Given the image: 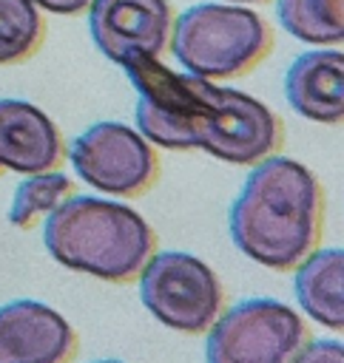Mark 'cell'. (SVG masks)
<instances>
[{
  "label": "cell",
  "instance_id": "obj_1",
  "mask_svg": "<svg viewBox=\"0 0 344 363\" xmlns=\"http://www.w3.org/2000/svg\"><path fill=\"white\" fill-rule=\"evenodd\" d=\"M122 68L136 91L139 133L151 145L205 150L230 164H256L281 147V119L256 96L176 74L148 54L128 57Z\"/></svg>",
  "mask_w": 344,
  "mask_h": 363
},
{
  "label": "cell",
  "instance_id": "obj_2",
  "mask_svg": "<svg viewBox=\"0 0 344 363\" xmlns=\"http://www.w3.org/2000/svg\"><path fill=\"white\" fill-rule=\"evenodd\" d=\"M321 227V184L287 156L259 159L230 207L233 244L267 269H296L318 247Z\"/></svg>",
  "mask_w": 344,
  "mask_h": 363
},
{
  "label": "cell",
  "instance_id": "obj_3",
  "mask_svg": "<svg viewBox=\"0 0 344 363\" xmlns=\"http://www.w3.org/2000/svg\"><path fill=\"white\" fill-rule=\"evenodd\" d=\"M43 244L57 264L111 284L136 281L156 250L154 230L136 210L97 196H68L51 210Z\"/></svg>",
  "mask_w": 344,
  "mask_h": 363
},
{
  "label": "cell",
  "instance_id": "obj_4",
  "mask_svg": "<svg viewBox=\"0 0 344 363\" xmlns=\"http://www.w3.org/2000/svg\"><path fill=\"white\" fill-rule=\"evenodd\" d=\"M168 40L182 68L202 79L244 77L273 48V31L256 11L225 3L185 9Z\"/></svg>",
  "mask_w": 344,
  "mask_h": 363
},
{
  "label": "cell",
  "instance_id": "obj_5",
  "mask_svg": "<svg viewBox=\"0 0 344 363\" xmlns=\"http://www.w3.org/2000/svg\"><path fill=\"white\" fill-rule=\"evenodd\" d=\"M307 326L281 301L247 298L216 315L208 329L205 363H290Z\"/></svg>",
  "mask_w": 344,
  "mask_h": 363
},
{
  "label": "cell",
  "instance_id": "obj_6",
  "mask_svg": "<svg viewBox=\"0 0 344 363\" xmlns=\"http://www.w3.org/2000/svg\"><path fill=\"white\" fill-rule=\"evenodd\" d=\"M136 278L145 309L168 329L185 335L210 329L225 301L213 269L190 252H154Z\"/></svg>",
  "mask_w": 344,
  "mask_h": 363
},
{
  "label": "cell",
  "instance_id": "obj_7",
  "mask_svg": "<svg viewBox=\"0 0 344 363\" xmlns=\"http://www.w3.org/2000/svg\"><path fill=\"white\" fill-rule=\"evenodd\" d=\"M71 164L77 176L100 193L142 196L159 179L154 145L122 122H97L71 142Z\"/></svg>",
  "mask_w": 344,
  "mask_h": 363
},
{
  "label": "cell",
  "instance_id": "obj_8",
  "mask_svg": "<svg viewBox=\"0 0 344 363\" xmlns=\"http://www.w3.org/2000/svg\"><path fill=\"white\" fill-rule=\"evenodd\" d=\"M88 31L102 57L122 65L134 54L159 57L171 37L168 0H91Z\"/></svg>",
  "mask_w": 344,
  "mask_h": 363
},
{
  "label": "cell",
  "instance_id": "obj_9",
  "mask_svg": "<svg viewBox=\"0 0 344 363\" xmlns=\"http://www.w3.org/2000/svg\"><path fill=\"white\" fill-rule=\"evenodd\" d=\"M77 357L74 326L40 301L0 306V363H71Z\"/></svg>",
  "mask_w": 344,
  "mask_h": 363
},
{
  "label": "cell",
  "instance_id": "obj_10",
  "mask_svg": "<svg viewBox=\"0 0 344 363\" xmlns=\"http://www.w3.org/2000/svg\"><path fill=\"white\" fill-rule=\"evenodd\" d=\"M65 159V145L37 105L23 99H0V167L11 173L57 170Z\"/></svg>",
  "mask_w": 344,
  "mask_h": 363
},
{
  "label": "cell",
  "instance_id": "obj_11",
  "mask_svg": "<svg viewBox=\"0 0 344 363\" xmlns=\"http://www.w3.org/2000/svg\"><path fill=\"white\" fill-rule=\"evenodd\" d=\"M287 105L304 119L338 125L344 116V60L341 51H304L284 74Z\"/></svg>",
  "mask_w": 344,
  "mask_h": 363
},
{
  "label": "cell",
  "instance_id": "obj_12",
  "mask_svg": "<svg viewBox=\"0 0 344 363\" xmlns=\"http://www.w3.org/2000/svg\"><path fill=\"white\" fill-rule=\"evenodd\" d=\"M344 255L341 250H313L296 269L293 292L301 309L327 329L344 326Z\"/></svg>",
  "mask_w": 344,
  "mask_h": 363
},
{
  "label": "cell",
  "instance_id": "obj_13",
  "mask_svg": "<svg viewBox=\"0 0 344 363\" xmlns=\"http://www.w3.org/2000/svg\"><path fill=\"white\" fill-rule=\"evenodd\" d=\"M279 23L287 34L313 45H338L344 37L341 0H276Z\"/></svg>",
  "mask_w": 344,
  "mask_h": 363
},
{
  "label": "cell",
  "instance_id": "obj_14",
  "mask_svg": "<svg viewBox=\"0 0 344 363\" xmlns=\"http://www.w3.org/2000/svg\"><path fill=\"white\" fill-rule=\"evenodd\" d=\"M43 40L45 23L31 0H0V65L26 62Z\"/></svg>",
  "mask_w": 344,
  "mask_h": 363
},
{
  "label": "cell",
  "instance_id": "obj_15",
  "mask_svg": "<svg viewBox=\"0 0 344 363\" xmlns=\"http://www.w3.org/2000/svg\"><path fill=\"white\" fill-rule=\"evenodd\" d=\"M77 187L74 182L60 173V170H45V173H31L28 179H23L14 190L11 199V210H9V221L14 227H31L40 216H48L51 210H57L68 196H74Z\"/></svg>",
  "mask_w": 344,
  "mask_h": 363
},
{
  "label": "cell",
  "instance_id": "obj_16",
  "mask_svg": "<svg viewBox=\"0 0 344 363\" xmlns=\"http://www.w3.org/2000/svg\"><path fill=\"white\" fill-rule=\"evenodd\" d=\"M290 363H344V349L338 340H304Z\"/></svg>",
  "mask_w": 344,
  "mask_h": 363
},
{
  "label": "cell",
  "instance_id": "obj_17",
  "mask_svg": "<svg viewBox=\"0 0 344 363\" xmlns=\"http://www.w3.org/2000/svg\"><path fill=\"white\" fill-rule=\"evenodd\" d=\"M31 3L51 14H80L91 6V0H31Z\"/></svg>",
  "mask_w": 344,
  "mask_h": 363
},
{
  "label": "cell",
  "instance_id": "obj_18",
  "mask_svg": "<svg viewBox=\"0 0 344 363\" xmlns=\"http://www.w3.org/2000/svg\"><path fill=\"white\" fill-rule=\"evenodd\" d=\"M236 3H264V0H236Z\"/></svg>",
  "mask_w": 344,
  "mask_h": 363
},
{
  "label": "cell",
  "instance_id": "obj_19",
  "mask_svg": "<svg viewBox=\"0 0 344 363\" xmlns=\"http://www.w3.org/2000/svg\"><path fill=\"white\" fill-rule=\"evenodd\" d=\"M97 363H122V360H97Z\"/></svg>",
  "mask_w": 344,
  "mask_h": 363
},
{
  "label": "cell",
  "instance_id": "obj_20",
  "mask_svg": "<svg viewBox=\"0 0 344 363\" xmlns=\"http://www.w3.org/2000/svg\"><path fill=\"white\" fill-rule=\"evenodd\" d=\"M0 170H3V167H0Z\"/></svg>",
  "mask_w": 344,
  "mask_h": 363
}]
</instances>
